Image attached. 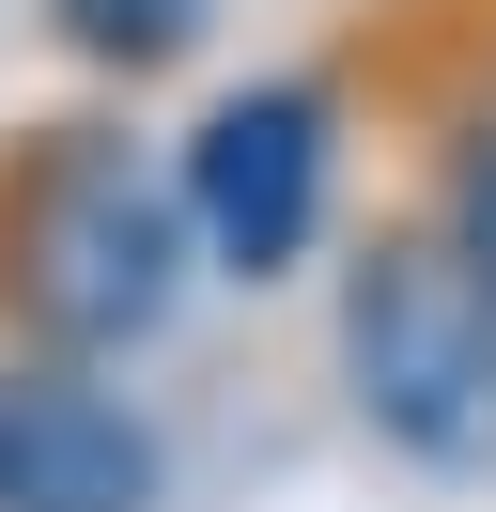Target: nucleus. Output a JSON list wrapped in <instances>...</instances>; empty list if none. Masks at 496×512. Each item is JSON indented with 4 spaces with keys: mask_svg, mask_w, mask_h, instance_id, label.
<instances>
[{
    "mask_svg": "<svg viewBox=\"0 0 496 512\" xmlns=\"http://www.w3.org/2000/svg\"><path fill=\"white\" fill-rule=\"evenodd\" d=\"M186 171L124 125H31L0 156V326L47 357H140L186 295Z\"/></svg>",
    "mask_w": 496,
    "mask_h": 512,
    "instance_id": "1",
    "label": "nucleus"
},
{
    "mask_svg": "<svg viewBox=\"0 0 496 512\" xmlns=\"http://www.w3.org/2000/svg\"><path fill=\"white\" fill-rule=\"evenodd\" d=\"M341 388L419 466H450V481L496 466V280L450 249V218L372 233L341 264Z\"/></svg>",
    "mask_w": 496,
    "mask_h": 512,
    "instance_id": "2",
    "label": "nucleus"
},
{
    "mask_svg": "<svg viewBox=\"0 0 496 512\" xmlns=\"http://www.w3.org/2000/svg\"><path fill=\"white\" fill-rule=\"evenodd\" d=\"M326 171H341V109L310 78H248L186 125V233L217 280H295L326 233Z\"/></svg>",
    "mask_w": 496,
    "mask_h": 512,
    "instance_id": "3",
    "label": "nucleus"
},
{
    "mask_svg": "<svg viewBox=\"0 0 496 512\" xmlns=\"http://www.w3.org/2000/svg\"><path fill=\"white\" fill-rule=\"evenodd\" d=\"M171 497V450L155 419L109 388V357H0V512H155Z\"/></svg>",
    "mask_w": 496,
    "mask_h": 512,
    "instance_id": "4",
    "label": "nucleus"
},
{
    "mask_svg": "<svg viewBox=\"0 0 496 512\" xmlns=\"http://www.w3.org/2000/svg\"><path fill=\"white\" fill-rule=\"evenodd\" d=\"M202 16H217V0H47V32L78 47L93 78H155V63H186V47H202Z\"/></svg>",
    "mask_w": 496,
    "mask_h": 512,
    "instance_id": "5",
    "label": "nucleus"
},
{
    "mask_svg": "<svg viewBox=\"0 0 496 512\" xmlns=\"http://www.w3.org/2000/svg\"><path fill=\"white\" fill-rule=\"evenodd\" d=\"M450 249L496 280V140H465V156H450Z\"/></svg>",
    "mask_w": 496,
    "mask_h": 512,
    "instance_id": "6",
    "label": "nucleus"
}]
</instances>
